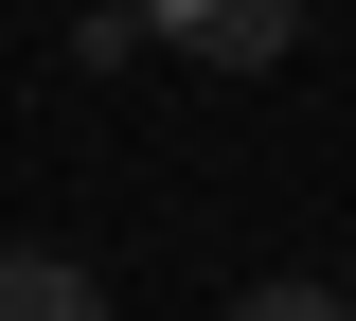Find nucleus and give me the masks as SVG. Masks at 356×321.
<instances>
[{
	"instance_id": "nucleus-2",
	"label": "nucleus",
	"mask_w": 356,
	"mask_h": 321,
	"mask_svg": "<svg viewBox=\"0 0 356 321\" xmlns=\"http://www.w3.org/2000/svg\"><path fill=\"white\" fill-rule=\"evenodd\" d=\"M0 321H107V285L72 250H0Z\"/></svg>"
},
{
	"instance_id": "nucleus-3",
	"label": "nucleus",
	"mask_w": 356,
	"mask_h": 321,
	"mask_svg": "<svg viewBox=\"0 0 356 321\" xmlns=\"http://www.w3.org/2000/svg\"><path fill=\"white\" fill-rule=\"evenodd\" d=\"M232 321H356V304H339V285H303V268H285V285H250Z\"/></svg>"
},
{
	"instance_id": "nucleus-1",
	"label": "nucleus",
	"mask_w": 356,
	"mask_h": 321,
	"mask_svg": "<svg viewBox=\"0 0 356 321\" xmlns=\"http://www.w3.org/2000/svg\"><path fill=\"white\" fill-rule=\"evenodd\" d=\"M143 36L196 54V72H285L303 54V0H143Z\"/></svg>"
}]
</instances>
